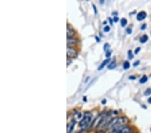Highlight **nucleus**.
Listing matches in <instances>:
<instances>
[{"label": "nucleus", "instance_id": "6ab92c4d", "mask_svg": "<svg viewBox=\"0 0 151 133\" xmlns=\"http://www.w3.org/2000/svg\"><path fill=\"white\" fill-rule=\"evenodd\" d=\"M67 66H69V65L72 63V59L67 57Z\"/></svg>", "mask_w": 151, "mask_h": 133}, {"label": "nucleus", "instance_id": "9b49d317", "mask_svg": "<svg viewBox=\"0 0 151 133\" xmlns=\"http://www.w3.org/2000/svg\"><path fill=\"white\" fill-rule=\"evenodd\" d=\"M116 66H117V65H116V61H112L109 64V65L108 66V68L109 69H114V68H116Z\"/></svg>", "mask_w": 151, "mask_h": 133}, {"label": "nucleus", "instance_id": "c756f323", "mask_svg": "<svg viewBox=\"0 0 151 133\" xmlns=\"http://www.w3.org/2000/svg\"><path fill=\"white\" fill-rule=\"evenodd\" d=\"M148 102L149 103V104H151V97H150V98H148Z\"/></svg>", "mask_w": 151, "mask_h": 133}, {"label": "nucleus", "instance_id": "1a4fd4ad", "mask_svg": "<svg viewBox=\"0 0 151 133\" xmlns=\"http://www.w3.org/2000/svg\"><path fill=\"white\" fill-rule=\"evenodd\" d=\"M109 61H110V59H109H109H108L104 60V61L101 63V65H99L98 68H97V70H98V71H101V70H102V69L104 68L106 65H107L109 63Z\"/></svg>", "mask_w": 151, "mask_h": 133}, {"label": "nucleus", "instance_id": "f03ea898", "mask_svg": "<svg viewBox=\"0 0 151 133\" xmlns=\"http://www.w3.org/2000/svg\"><path fill=\"white\" fill-rule=\"evenodd\" d=\"M92 118H93V115H92L91 112H85L83 118H82V120L79 122V127L82 130L86 129L87 128H88L90 126V123L91 122Z\"/></svg>", "mask_w": 151, "mask_h": 133}, {"label": "nucleus", "instance_id": "412c9836", "mask_svg": "<svg viewBox=\"0 0 151 133\" xmlns=\"http://www.w3.org/2000/svg\"><path fill=\"white\" fill-rule=\"evenodd\" d=\"M139 64H140V60H136V62L134 63L133 66H134V67H136V66H138V65H139Z\"/></svg>", "mask_w": 151, "mask_h": 133}, {"label": "nucleus", "instance_id": "b1692460", "mask_svg": "<svg viewBox=\"0 0 151 133\" xmlns=\"http://www.w3.org/2000/svg\"><path fill=\"white\" fill-rule=\"evenodd\" d=\"M114 22H118V20H119V18H118V17H117V16H114Z\"/></svg>", "mask_w": 151, "mask_h": 133}, {"label": "nucleus", "instance_id": "6e6552de", "mask_svg": "<svg viewBox=\"0 0 151 133\" xmlns=\"http://www.w3.org/2000/svg\"><path fill=\"white\" fill-rule=\"evenodd\" d=\"M75 124H76V122H75V120H73L70 124H68V125H67V133H71L72 132V131L74 129Z\"/></svg>", "mask_w": 151, "mask_h": 133}, {"label": "nucleus", "instance_id": "e433bc0d", "mask_svg": "<svg viewBox=\"0 0 151 133\" xmlns=\"http://www.w3.org/2000/svg\"><path fill=\"white\" fill-rule=\"evenodd\" d=\"M150 35H151V32H150Z\"/></svg>", "mask_w": 151, "mask_h": 133}, {"label": "nucleus", "instance_id": "ddd939ff", "mask_svg": "<svg viewBox=\"0 0 151 133\" xmlns=\"http://www.w3.org/2000/svg\"><path fill=\"white\" fill-rule=\"evenodd\" d=\"M147 81H148V77L145 75H143L142 77V78L140 79V83L143 84V83H145Z\"/></svg>", "mask_w": 151, "mask_h": 133}, {"label": "nucleus", "instance_id": "7c9ffc66", "mask_svg": "<svg viewBox=\"0 0 151 133\" xmlns=\"http://www.w3.org/2000/svg\"><path fill=\"white\" fill-rule=\"evenodd\" d=\"M106 100H102V101H101V103H102V104H106Z\"/></svg>", "mask_w": 151, "mask_h": 133}, {"label": "nucleus", "instance_id": "72a5a7b5", "mask_svg": "<svg viewBox=\"0 0 151 133\" xmlns=\"http://www.w3.org/2000/svg\"><path fill=\"white\" fill-rule=\"evenodd\" d=\"M84 101H86V97H84Z\"/></svg>", "mask_w": 151, "mask_h": 133}, {"label": "nucleus", "instance_id": "a211bd4d", "mask_svg": "<svg viewBox=\"0 0 151 133\" xmlns=\"http://www.w3.org/2000/svg\"><path fill=\"white\" fill-rule=\"evenodd\" d=\"M109 30H110V27L109 26H106L104 28V31L105 32H108Z\"/></svg>", "mask_w": 151, "mask_h": 133}, {"label": "nucleus", "instance_id": "7ed1b4c3", "mask_svg": "<svg viewBox=\"0 0 151 133\" xmlns=\"http://www.w3.org/2000/svg\"><path fill=\"white\" fill-rule=\"evenodd\" d=\"M67 57L70 58V59H75V58H76L78 56V52L75 48L72 47H69V46H67Z\"/></svg>", "mask_w": 151, "mask_h": 133}, {"label": "nucleus", "instance_id": "c9c22d12", "mask_svg": "<svg viewBox=\"0 0 151 133\" xmlns=\"http://www.w3.org/2000/svg\"><path fill=\"white\" fill-rule=\"evenodd\" d=\"M150 131H151V129H150Z\"/></svg>", "mask_w": 151, "mask_h": 133}, {"label": "nucleus", "instance_id": "0eeeda50", "mask_svg": "<svg viewBox=\"0 0 151 133\" xmlns=\"http://www.w3.org/2000/svg\"><path fill=\"white\" fill-rule=\"evenodd\" d=\"M116 133H132V129L128 126H126L125 127H124L123 129H122Z\"/></svg>", "mask_w": 151, "mask_h": 133}, {"label": "nucleus", "instance_id": "2f4dec72", "mask_svg": "<svg viewBox=\"0 0 151 133\" xmlns=\"http://www.w3.org/2000/svg\"><path fill=\"white\" fill-rule=\"evenodd\" d=\"M100 3H101V4H103V3H104V1H103V0H101V1H100Z\"/></svg>", "mask_w": 151, "mask_h": 133}, {"label": "nucleus", "instance_id": "4be33fe9", "mask_svg": "<svg viewBox=\"0 0 151 133\" xmlns=\"http://www.w3.org/2000/svg\"><path fill=\"white\" fill-rule=\"evenodd\" d=\"M146 28H147V24H142V26H141L140 29H141V30H145Z\"/></svg>", "mask_w": 151, "mask_h": 133}, {"label": "nucleus", "instance_id": "f704fd0d", "mask_svg": "<svg viewBox=\"0 0 151 133\" xmlns=\"http://www.w3.org/2000/svg\"><path fill=\"white\" fill-rule=\"evenodd\" d=\"M76 133H82V131L81 130V131H79V132H76Z\"/></svg>", "mask_w": 151, "mask_h": 133}, {"label": "nucleus", "instance_id": "f257e3e1", "mask_svg": "<svg viewBox=\"0 0 151 133\" xmlns=\"http://www.w3.org/2000/svg\"><path fill=\"white\" fill-rule=\"evenodd\" d=\"M127 123L128 119L126 117L111 118L109 122L108 133H116L125 127Z\"/></svg>", "mask_w": 151, "mask_h": 133}, {"label": "nucleus", "instance_id": "f3484780", "mask_svg": "<svg viewBox=\"0 0 151 133\" xmlns=\"http://www.w3.org/2000/svg\"><path fill=\"white\" fill-rule=\"evenodd\" d=\"M134 58V55L132 54V50H128V59H132Z\"/></svg>", "mask_w": 151, "mask_h": 133}, {"label": "nucleus", "instance_id": "a878e982", "mask_svg": "<svg viewBox=\"0 0 151 133\" xmlns=\"http://www.w3.org/2000/svg\"><path fill=\"white\" fill-rule=\"evenodd\" d=\"M128 78H129V79H132V80H134V79H136V77H135V76H133V75H132V76L129 77Z\"/></svg>", "mask_w": 151, "mask_h": 133}, {"label": "nucleus", "instance_id": "bb28decb", "mask_svg": "<svg viewBox=\"0 0 151 133\" xmlns=\"http://www.w3.org/2000/svg\"><path fill=\"white\" fill-rule=\"evenodd\" d=\"M93 9H94V11H95V14H97V9H96V6H95L94 4H93Z\"/></svg>", "mask_w": 151, "mask_h": 133}, {"label": "nucleus", "instance_id": "4468645a", "mask_svg": "<svg viewBox=\"0 0 151 133\" xmlns=\"http://www.w3.org/2000/svg\"><path fill=\"white\" fill-rule=\"evenodd\" d=\"M130 63L128 61H127V60L123 63V68L124 69H128L130 68Z\"/></svg>", "mask_w": 151, "mask_h": 133}, {"label": "nucleus", "instance_id": "423d86ee", "mask_svg": "<svg viewBox=\"0 0 151 133\" xmlns=\"http://www.w3.org/2000/svg\"><path fill=\"white\" fill-rule=\"evenodd\" d=\"M147 16V13H146L145 11H141L137 14V16H136V19H137L138 21H142L146 18Z\"/></svg>", "mask_w": 151, "mask_h": 133}, {"label": "nucleus", "instance_id": "20e7f679", "mask_svg": "<svg viewBox=\"0 0 151 133\" xmlns=\"http://www.w3.org/2000/svg\"><path fill=\"white\" fill-rule=\"evenodd\" d=\"M78 43L77 38L74 37H67V46L73 47V46L77 45Z\"/></svg>", "mask_w": 151, "mask_h": 133}, {"label": "nucleus", "instance_id": "473e14b6", "mask_svg": "<svg viewBox=\"0 0 151 133\" xmlns=\"http://www.w3.org/2000/svg\"><path fill=\"white\" fill-rule=\"evenodd\" d=\"M107 24V22L106 21H104L103 22V24Z\"/></svg>", "mask_w": 151, "mask_h": 133}, {"label": "nucleus", "instance_id": "cd10ccee", "mask_svg": "<svg viewBox=\"0 0 151 133\" xmlns=\"http://www.w3.org/2000/svg\"><path fill=\"white\" fill-rule=\"evenodd\" d=\"M108 20H109V22H110V24H111V25H112V24H113V21H112V20H111V19L110 18H109Z\"/></svg>", "mask_w": 151, "mask_h": 133}, {"label": "nucleus", "instance_id": "f8f14e48", "mask_svg": "<svg viewBox=\"0 0 151 133\" xmlns=\"http://www.w3.org/2000/svg\"><path fill=\"white\" fill-rule=\"evenodd\" d=\"M127 24H128V21H127V20H126V18H123L121 19L120 24H121V26H122V27H125V26L127 25Z\"/></svg>", "mask_w": 151, "mask_h": 133}, {"label": "nucleus", "instance_id": "2eb2a0df", "mask_svg": "<svg viewBox=\"0 0 151 133\" xmlns=\"http://www.w3.org/2000/svg\"><path fill=\"white\" fill-rule=\"evenodd\" d=\"M109 47H110V45L108 44V43H106V44H105L104 46V49L105 51H106V52L109 51Z\"/></svg>", "mask_w": 151, "mask_h": 133}, {"label": "nucleus", "instance_id": "393cba45", "mask_svg": "<svg viewBox=\"0 0 151 133\" xmlns=\"http://www.w3.org/2000/svg\"><path fill=\"white\" fill-rule=\"evenodd\" d=\"M111 51H108V52H106V56L107 57H110L111 56Z\"/></svg>", "mask_w": 151, "mask_h": 133}, {"label": "nucleus", "instance_id": "dca6fc26", "mask_svg": "<svg viewBox=\"0 0 151 133\" xmlns=\"http://www.w3.org/2000/svg\"><path fill=\"white\" fill-rule=\"evenodd\" d=\"M144 94H145V96L151 95V88H148L147 90L145 91V93H144Z\"/></svg>", "mask_w": 151, "mask_h": 133}, {"label": "nucleus", "instance_id": "39448f33", "mask_svg": "<svg viewBox=\"0 0 151 133\" xmlns=\"http://www.w3.org/2000/svg\"><path fill=\"white\" fill-rule=\"evenodd\" d=\"M75 31L72 26H70L69 24H67V37H73V36L75 35Z\"/></svg>", "mask_w": 151, "mask_h": 133}, {"label": "nucleus", "instance_id": "5701e85b", "mask_svg": "<svg viewBox=\"0 0 151 133\" xmlns=\"http://www.w3.org/2000/svg\"><path fill=\"white\" fill-rule=\"evenodd\" d=\"M140 49H141V48H140V47H138L137 48H136V50H135V54H136V55H137V54H138V53L140 52Z\"/></svg>", "mask_w": 151, "mask_h": 133}, {"label": "nucleus", "instance_id": "aec40b11", "mask_svg": "<svg viewBox=\"0 0 151 133\" xmlns=\"http://www.w3.org/2000/svg\"><path fill=\"white\" fill-rule=\"evenodd\" d=\"M132 29H131L130 28H128L127 29H126V32H127L128 35H130L131 33H132Z\"/></svg>", "mask_w": 151, "mask_h": 133}, {"label": "nucleus", "instance_id": "c85d7f7f", "mask_svg": "<svg viewBox=\"0 0 151 133\" xmlns=\"http://www.w3.org/2000/svg\"><path fill=\"white\" fill-rule=\"evenodd\" d=\"M95 38H96V40H97V42H100V39H99V37H97V36H96V37H95Z\"/></svg>", "mask_w": 151, "mask_h": 133}, {"label": "nucleus", "instance_id": "9d476101", "mask_svg": "<svg viewBox=\"0 0 151 133\" xmlns=\"http://www.w3.org/2000/svg\"><path fill=\"white\" fill-rule=\"evenodd\" d=\"M148 36L147 35H144L142 37L140 38V42L142 43V44H144V43H145L146 42H147V41L148 40Z\"/></svg>", "mask_w": 151, "mask_h": 133}]
</instances>
